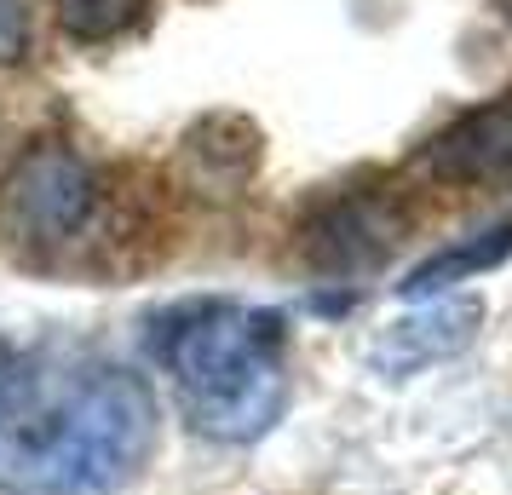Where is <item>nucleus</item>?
I'll use <instances>...</instances> for the list:
<instances>
[{
	"instance_id": "nucleus-9",
	"label": "nucleus",
	"mask_w": 512,
	"mask_h": 495,
	"mask_svg": "<svg viewBox=\"0 0 512 495\" xmlns=\"http://www.w3.org/2000/svg\"><path fill=\"white\" fill-rule=\"evenodd\" d=\"M47 426H52V409H47V392H41L35 357L18 340L0 334V432L18 449H29V444H41Z\"/></svg>"
},
{
	"instance_id": "nucleus-11",
	"label": "nucleus",
	"mask_w": 512,
	"mask_h": 495,
	"mask_svg": "<svg viewBox=\"0 0 512 495\" xmlns=\"http://www.w3.org/2000/svg\"><path fill=\"white\" fill-rule=\"evenodd\" d=\"M29 35V0H0V64H24Z\"/></svg>"
},
{
	"instance_id": "nucleus-4",
	"label": "nucleus",
	"mask_w": 512,
	"mask_h": 495,
	"mask_svg": "<svg viewBox=\"0 0 512 495\" xmlns=\"http://www.w3.org/2000/svg\"><path fill=\"white\" fill-rule=\"evenodd\" d=\"M403 231H409V213L392 196L351 190L305 225V260L323 271H374L403 242Z\"/></svg>"
},
{
	"instance_id": "nucleus-2",
	"label": "nucleus",
	"mask_w": 512,
	"mask_h": 495,
	"mask_svg": "<svg viewBox=\"0 0 512 495\" xmlns=\"http://www.w3.org/2000/svg\"><path fill=\"white\" fill-rule=\"evenodd\" d=\"M156 438V398L133 369H98L52 409L41 444L0 461V478L18 495H104L133 478Z\"/></svg>"
},
{
	"instance_id": "nucleus-5",
	"label": "nucleus",
	"mask_w": 512,
	"mask_h": 495,
	"mask_svg": "<svg viewBox=\"0 0 512 495\" xmlns=\"http://www.w3.org/2000/svg\"><path fill=\"white\" fill-rule=\"evenodd\" d=\"M420 167L443 185H507L512 179V93L466 110L420 150Z\"/></svg>"
},
{
	"instance_id": "nucleus-1",
	"label": "nucleus",
	"mask_w": 512,
	"mask_h": 495,
	"mask_svg": "<svg viewBox=\"0 0 512 495\" xmlns=\"http://www.w3.org/2000/svg\"><path fill=\"white\" fill-rule=\"evenodd\" d=\"M185 421L202 438L248 444L282 409V317L254 306H190L167 334Z\"/></svg>"
},
{
	"instance_id": "nucleus-12",
	"label": "nucleus",
	"mask_w": 512,
	"mask_h": 495,
	"mask_svg": "<svg viewBox=\"0 0 512 495\" xmlns=\"http://www.w3.org/2000/svg\"><path fill=\"white\" fill-rule=\"evenodd\" d=\"M495 6H501V12H507V18H512V0H495Z\"/></svg>"
},
{
	"instance_id": "nucleus-6",
	"label": "nucleus",
	"mask_w": 512,
	"mask_h": 495,
	"mask_svg": "<svg viewBox=\"0 0 512 495\" xmlns=\"http://www.w3.org/2000/svg\"><path fill=\"white\" fill-rule=\"evenodd\" d=\"M478 317L484 306L466 294V300H438V306L415 311V317H403L392 329L380 334V346H374V363L386 369V375H415L426 363H438V357H455L478 334Z\"/></svg>"
},
{
	"instance_id": "nucleus-8",
	"label": "nucleus",
	"mask_w": 512,
	"mask_h": 495,
	"mask_svg": "<svg viewBox=\"0 0 512 495\" xmlns=\"http://www.w3.org/2000/svg\"><path fill=\"white\" fill-rule=\"evenodd\" d=\"M501 260H512V219L489 225V231H472L466 242L443 248L432 260H420L415 271L397 283V294H403V300H426V294H443V288H455V283H472L478 271H495Z\"/></svg>"
},
{
	"instance_id": "nucleus-7",
	"label": "nucleus",
	"mask_w": 512,
	"mask_h": 495,
	"mask_svg": "<svg viewBox=\"0 0 512 495\" xmlns=\"http://www.w3.org/2000/svg\"><path fill=\"white\" fill-rule=\"evenodd\" d=\"M179 162L202 190H236L259 167V127L248 116H202L179 139Z\"/></svg>"
},
{
	"instance_id": "nucleus-10",
	"label": "nucleus",
	"mask_w": 512,
	"mask_h": 495,
	"mask_svg": "<svg viewBox=\"0 0 512 495\" xmlns=\"http://www.w3.org/2000/svg\"><path fill=\"white\" fill-rule=\"evenodd\" d=\"M150 0H52V18L75 47H104L144 18Z\"/></svg>"
},
{
	"instance_id": "nucleus-3",
	"label": "nucleus",
	"mask_w": 512,
	"mask_h": 495,
	"mask_svg": "<svg viewBox=\"0 0 512 495\" xmlns=\"http://www.w3.org/2000/svg\"><path fill=\"white\" fill-rule=\"evenodd\" d=\"M98 173L64 139L24 144L0 179V242L24 254H52L93 225Z\"/></svg>"
}]
</instances>
